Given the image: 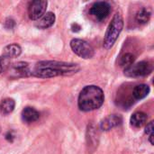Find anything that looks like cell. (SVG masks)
I'll use <instances>...</instances> for the list:
<instances>
[{
  "mask_svg": "<svg viewBox=\"0 0 154 154\" xmlns=\"http://www.w3.org/2000/svg\"><path fill=\"white\" fill-rule=\"evenodd\" d=\"M14 25H15V23H14V21L13 19H11V18H7V19L5 20V27L6 29H8V30L14 29Z\"/></svg>",
  "mask_w": 154,
  "mask_h": 154,
  "instance_id": "obj_20",
  "label": "cell"
},
{
  "mask_svg": "<svg viewBox=\"0 0 154 154\" xmlns=\"http://www.w3.org/2000/svg\"><path fill=\"white\" fill-rule=\"evenodd\" d=\"M151 15H152L151 11L146 7H143L142 9H140L137 12V14L135 15V20L140 24H145L150 21Z\"/></svg>",
  "mask_w": 154,
  "mask_h": 154,
  "instance_id": "obj_15",
  "label": "cell"
},
{
  "mask_svg": "<svg viewBox=\"0 0 154 154\" xmlns=\"http://www.w3.org/2000/svg\"><path fill=\"white\" fill-rule=\"evenodd\" d=\"M55 20H56L55 14L52 12H48V13H45L38 20V22L36 23V26L39 29L45 30V29H48L51 26H52L55 23Z\"/></svg>",
  "mask_w": 154,
  "mask_h": 154,
  "instance_id": "obj_10",
  "label": "cell"
},
{
  "mask_svg": "<svg viewBox=\"0 0 154 154\" xmlns=\"http://www.w3.org/2000/svg\"><path fill=\"white\" fill-rule=\"evenodd\" d=\"M105 101V95L102 88L95 85L86 86L79 93L78 98L79 108L83 112H89L98 109Z\"/></svg>",
  "mask_w": 154,
  "mask_h": 154,
  "instance_id": "obj_2",
  "label": "cell"
},
{
  "mask_svg": "<svg viewBox=\"0 0 154 154\" xmlns=\"http://www.w3.org/2000/svg\"><path fill=\"white\" fill-rule=\"evenodd\" d=\"M147 115L143 112H136L134 113L131 118H130V123L131 125L135 127V128H140L143 126L146 122H147Z\"/></svg>",
  "mask_w": 154,
  "mask_h": 154,
  "instance_id": "obj_12",
  "label": "cell"
},
{
  "mask_svg": "<svg viewBox=\"0 0 154 154\" xmlns=\"http://www.w3.org/2000/svg\"><path fill=\"white\" fill-rule=\"evenodd\" d=\"M47 1L35 0L32 1L28 6V14L31 20H39L46 12Z\"/></svg>",
  "mask_w": 154,
  "mask_h": 154,
  "instance_id": "obj_8",
  "label": "cell"
},
{
  "mask_svg": "<svg viewBox=\"0 0 154 154\" xmlns=\"http://www.w3.org/2000/svg\"><path fill=\"white\" fill-rule=\"evenodd\" d=\"M111 12V5L107 2L100 1L92 5L89 9V14L97 21L105 20Z\"/></svg>",
  "mask_w": 154,
  "mask_h": 154,
  "instance_id": "obj_6",
  "label": "cell"
},
{
  "mask_svg": "<svg viewBox=\"0 0 154 154\" xmlns=\"http://www.w3.org/2000/svg\"><path fill=\"white\" fill-rule=\"evenodd\" d=\"M70 48L75 54L85 60L91 59L95 55L94 48L88 42L81 39H73L70 41Z\"/></svg>",
  "mask_w": 154,
  "mask_h": 154,
  "instance_id": "obj_5",
  "label": "cell"
},
{
  "mask_svg": "<svg viewBox=\"0 0 154 154\" xmlns=\"http://www.w3.org/2000/svg\"><path fill=\"white\" fill-rule=\"evenodd\" d=\"M79 66L75 63H68L56 60H44L38 62L32 69L31 75L41 79H50L58 76H69L79 72Z\"/></svg>",
  "mask_w": 154,
  "mask_h": 154,
  "instance_id": "obj_1",
  "label": "cell"
},
{
  "mask_svg": "<svg viewBox=\"0 0 154 154\" xmlns=\"http://www.w3.org/2000/svg\"><path fill=\"white\" fill-rule=\"evenodd\" d=\"M153 122H150V123L147 125L146 128H145V134H149V135H150V134H153Z\"/></svg>",
  "mask_w": 154,
  "mask_h": 154,
  "instance_id": "obj_21",
  "label": "cell"
},
{
  "mask_svg": "<svg viewBox=\"0 0 154 154\" xmlns=\"http://www.w3.org/2000/svg\"><path fill=\"white\" fill-rule=\"evenodd\" d=\"M153 136H154V134H150V137H149V142L151 143V144H152V145H153L154 144Z\"/></svg>",
  "mask_w": 154,
  "mask_h": 154,
  "instance_id": "obj_23",
  "label": "cell"
},
{
  "mask_svg": "<svg viewBox=\"0 0 154 154\" xmlns=\"http://www.w3.org/2000/svg\"><path fill=\"white\" fill-rule=\"evenodd\" d=\"M123 122V118L118 115H110L104 118L100 123V128L103 131H110L111 129L120 125Z\"/></svg>",
  "mask_w": 154,
  "mask_h": 154,
  "instance_id": "obj_9",
  "label": "cell"
},
{
  "mask_svg": "<svg viewBox=\"0 0 154 154\" xmlns=\"http://www.w3.org/2000/svg\"><path fill=\"white\" fill-rule=\"evenodd\" d=\"M153 66L149 61H141L125 68V75L129 78H141L150 75L152 72Z\"/></svg>",
  "mask_w": 154,
  "mask_h": 154,
  "instance_id": "obj_4",
  "label": "cell"
},
{
  "mask_svg": "<svg viewBox=\"0 0 154 154\" xmlns=\"http://www.w3.org/2000/svg\"><path fill=\"white\" fill-rule=\"evenodd\" d=\"M134 60H135V58H134V54H132V53H125V54H124L121 57L119 63H120V66L121 67L127 68V67L131 66L132 64H134Z\"/></svg>",
  "mask_w": 154,
  "mask_h": 154,
  "instance_id": "obj_18",
  "label": "cell"
},
{
  "mask_svg": "<svg viewBox=\"0 0 154 154\" xmlns=\"http://www.w3.org/2000/svg\"><path fill=\"white\" fill-rule=\"evenodd\" d=\"M10 60H11V59L5 57L4 55H1L0 56V74L2 72H4L6 69L9 68Z\"/></svg>",
  "mask_w": 154,
  "mask_h": 154,
  "instance_id": "obj_19",
  "label": "cell"
},
{
  "mask_svg": "<svg viewBox=\"0 0 154 154\" xmlns=\"http://www.w3.org/2000/svg\"><path fill=\"white\" fill-rule=\"evenodd\" d=\"M15 106V102L12 98H5L0 104V111L4 116L11 114Z\"/></svg>",
  "mask_w": 154,
  "mask_h": 154,
  "instance_id": "obj_16",
  "label": "cell"
},
{
  "mask_svg": "<svg viewBox=\"0 0 154 154\" xmlns=\"http://www.w3.org/2000/svg\"><path fill=\"white\" fill-rule=\"evenodd\" d=\"M150 93V87L146 84L137 85L133 90V96L135 99L141 100L146 97Z\"/></svg>",
  "mask_w": 154,
  "mask_h": 154,
  "instance_id": "obj_14",
  "label": "cell"
},
{
  "mask_svg": "<svg viewBox=\"0 0 154 154\" xmlns=\"http://www.w3.org/2000/svg\"><path fill=\"white\" fill-rule=\"evenodd\" d=\"M8 75L11 79H19V78H27L31 75V69L29 64L23 61H20L17 63L9 66Z\"/></svg>",
  "mask_w": 154,
  "mask_h": 154,
  "instance_id": "obj_7",
  "label": "cell"
},
{
  "mask_svg": "<svg viewBox=\"0 0 154 154\" xmlns=\"http://www.w3.org/2000/svg\"><path fill=\"white\" fill-rule=\"evenodd\" d=\"M124 27V20L121 14L116 13L112 18L105 34L103 46L106 50L111 49L118 39Z\"/></svg>",
  "mask_w": 154,
  "mask_h": 154,
  "instance_id": "obj_3",
  "label": "cell"
},
{
  "mask_svg": "<svg viewBox=\"0 0 154 154\" xmlns=\"http://www.w3.org/2000/svg\"><path fill=\"white\" fill-rule=\"evenodd\" d=\"M21 52H22L21 47L16 43H12L4 48L2 55L7 57L9 59H13V58L18 57L21 54Z\"/></svg>",
  "mask_w": 154,
  "mask_h": 154,
  "instance_id": "obj_13",
  "label": "cell"
},
{
  "mask_svg": "<svg viewBox=\"0 0 154 154\" xmlns=\"http://www.w3.org/2000/svg\"><path fill=\"white\" fill-rule=\"evenodd\" d=\"M80 29H81V26H80L79 24H78L77 23H72V25H71V30H72V32H79Z\"/></svg>",
  "mask_w": 154,
  "mask_h": 154,
  "instance_id": "obj_22",
  "label": "cell"
},
{
  "mask_svg": "<svg viewBox=\"0 0 154 154\" xmlns=\"http://www.w3.org/2000/svg\"><path fill=\"white\" fill-rule=\"evenodd\" d=\"M40 118V113L33 107L26 106L22 111V119L23 122L30 124L37 121Z\"/></svg>",
  "mask_w": 154,
  "mask_h": 154,
  "instance_id": "obj_11",
  "label": "cell"
},
{
  "mask_svg": "<svg viewBox=\"0 0 154 154\" xmlns=\"http://www.w3.org/2000/svg\"><path fill=\"white\" fill-rule=\"evenodd\" d=\"M88 143L89 146L94 145L95 147L97 145L98 143V133L96 131V128H92V126H88Z\"/></svg>",
  "mask_w": 154,
  "mask_h": 154,
  "instance_id": "obj_17",
  "label": "cell"
}]
</instances>
